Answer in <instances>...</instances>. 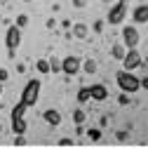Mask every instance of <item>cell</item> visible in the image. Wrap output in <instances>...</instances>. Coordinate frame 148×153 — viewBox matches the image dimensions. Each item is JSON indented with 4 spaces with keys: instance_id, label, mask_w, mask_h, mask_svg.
<instances>
[{
    "instance_id": "1",
    "label": "cell",
    "mask_w": 148,
    "mask_h": 153,
    "mask_svg": "<svg viewBox=\"0 0 148 153\" xmlns=\"http://www.w3.org/2000/svg\"><path fill=\"white\" fill-rule=\"evenodd\" d=\"M115 82H118V87H120L122 92H127V94L141 90V80L136 76H132V71H120V73L115 76Z\"/></svg>"
},
{
    "instance_id": "2",
    "label": "cell",
    "mask_w": 148,
    "mask_h": 153,
    "mask_svg": "<svg viewBox=\"0 0 148 153\" xmlns=\"http://www.w3.org/2000/svg\"><path fill=\"white\" fill-rule=\"evenodd\" d=\"M40 90H42V85H40V80L33 78V80H28L26 85H24V92H21V101L31 108V106H36L38 104V97H40Z\"/></svg>"
},
{
    "instance_id": "3",
    "label": "cell",
    "mask_w": 148,
    "mask_h": 153,
    "mask_svg": "<svg viewBox=\"0 0 148 153\" xmlns=\"http://www.w3.org/2000/svg\"><path fill=\"white\" fill-rule=\"evenodd\" d=\"M127 17V2H115L111 10H108V17H106V21L111 24V26H118V24H122V19Z\"/></svg>"
},
{
    "instance_id": "4",
    "label": "cell",
    "mask_w": 148,
    "mask_h": 153,
    "mask_svg": "<svg viewBox=\"0 0 148 153\" xmlns=\"http://www.w3.org/2000/svg\"><path fill=\"white\" fill-rule=\"evenodd\" d=\"M139 40H141V36H139V31H136V24H130V26L122 28V45H125L127 50L136 47Z\"/></svg>"
},
{
    "instance_id": "5",
    "label": "cell",
    "mask_w": 148,
    "mask_h": 153,
    "mask_svg": "<svg viewBox=\"0 0 148 153\" xmlns=\"http://www.w3.org/2000/svg\"><path fill=\"white\" fill-rule=\"evenodd\" d=\"M80 68H82V61H80V57H64L61 59V71L66 73V76H78L80 73Z\"/></svg>"
},
{
    "instance_id": "6",
    "label": "cell",
    "mask_w": 148,
    "mask_h": 153,
    "mask_svg": "<svg viewBox=\"0 0 148 153\" xmlns=\"http://www.w3.org/2000/svg\"><path fill=\"white\" fill-rule=\"evenodd\" d=\"M19 45H21V28L14 24V26H10L7 33H5V47H7V50H17Z\"/></svg>"
},
{
    "instance_id": "7",
    "label": "cell",
    "mask_w": 148,
    "mask_h": 153,
    "mask_svg": "<svg viewBox=\"0 0 148 153\" xmlns=\"http://www.w3.org/2000/svg\"><path fill=\"white\" fill-rule=\"evenodd\" d=\"M122 66H125V71H134V68L141 66V54H139L136 47L127 50V54H125V59H122Z\"/></svg>"
},
{
    "instance_id": "8",
    "label": "cell",
    "mask_w": 148,
    "mask_h": 153,
    "mask_svg": "<svg viewBox=\"0 0 148 153\" xmlns=\"http://www.w3.org/2000/svg\"><path fill=\"white\" fill-rule=\"evenodd\" d=\"M90 94H92L94 101H106V99H108V87L101 85V82H96V85L90 87Z\"/></svg>"
},
{
    "instance_id": "9",
    "label": "cell",
    "mask_w": 148,
    "mask_h": 153,
    "mask_svg": "<svg viewBox=\"0 0 148 153\" xmlns=\"http://www.w3.org/2000/svg\"><path fill=\"white\" fill-rule=\"evenodd\" d=\"M132 21L134 24H148V5H136L132 12Z\"/></svg>"
},
{
    "instance_id": "10",
    "label": "cell",
    "mask_w": 148,
    "mask_h": 153,
    "mask_svg": "<svg viewBox=\"0 0 148 153\" xmlns=\"http://www.w3.org/2000/svg\"><path fill=\"white\" fill-rule=\"evenodd\" d=\"M42 120H45L47 125L56 127V125H61V113H59L56 108H47V111H42Z\"/></svg>"
},
{
    "instance_id": "11",
    "label": "cell",
    "mask_w": 148,
    "mask_h": 153,
    "mask_svg": "<svg viewBox=\"0 0 148 153\" xmlns=\"http://www.w3.org/2000/svg\"><path fill=\"white\" fill-rule=\"evenodd\" d=\"M36 68L40 76H50L52 73V66H50V59H38L36 61Z\"/></svg>"
},
{
    "instance_id": "12",
    "label": "cell",
    "mask_w": 148,
    "mask_h": 153,
    "mask_svg": "<svg viewBox=\"0 0 148 153\" xmlns=\"http://www.w3.org/2000/svg\"><path fill=\"white\" fill-rule=\"evenodd\" d=\"M87 33H90V28H87L85 24H73V38L85 40V38H87Z\"/></svg>"
},
{
    "instance_id": "13",
    "label": "cell",
    "mask_w": 148,
    "mask_h": 153,
    "mask_svg": "<svg viewBox=\"0 0 148 153\" xmlns=\"http://www.w3.org/2000/svg\"><path fill=\"white\" fill-rule=\"evenodd\" d=\"M26 130H28V125H26V120H24V118L12 120V132H14V134H24Z\"/></svg>"
},
{
    "instance_id": "14",
    "label": "cell",
    "mask_w": 148,
    "mask_h": 153,
    "mask_svg": "<svg viewBox=\"0 0 148 153\" xmlns=\"http://www.w3.org/2000/svg\"><path fill=\"white\" fill-rule=\"evenodd\" d=\"M111 54H113V59H125V54H127V50H125V45H120V42H115L111 47Z\"/></svg>"
},
{
    "instance_id": "15",
    "label": "cell",
    "mask_w": 148,
    "mask_h": 153,
    "mask_svg": "<svg viewBox=\"0 0 148 153\" xmlns=\"http://www.w3.org/2000/svg\"><path fill=\"white\" fill-rule=\"evenodd\" d=\"M26 111H28V106H26V104L19 99V104L14 106V108H12V120H17V118H24V113H26Z\"/></svg>"
},
{
    "instance_id": "16",
    "label": "cell",
    "mask_w": 148,
    "mask_h": 153,
    "mask_svg": "<svg viewBox=\"0 0 148 153\" xmlns=\"http://www.w3.org/2000/svg\"><path fill=\"white\" fill-rule=\"evenodd\" d=\"M90 99H92L90 87H80V90H78V101H80V104H85V101H90Z\"/></svg>"
},
{
    "instance_id": "17",
    "label": "cell",
    "mask_w": 148,
    "mask_h": 153,
    "mask_svg": "<svg viewBox=\"0 0 148 153\" xmlns=\"http://www.w3.org/2000/svg\"><path fill=\"white\" fill-rule=\"evenodd\" d=\"M85 120H87V113H85L82 108H78V111H73V123H75V125H82Z\"/></svg>"
},
{
    "instance_id": "18",
    "label": "cell",
    "mask_w": 148,
    "mask_h": 153,
    "mask_svg": "<svg viewBox=\"0 0 148 153\" xmlns=\"http://www.w3.org/2000/svg\"><path fill=\"white\" fill-rule=\"evenodd\" d=\"M82 68H85V73L94 76V73H96V61H94V59H87V61L82 64Z\"/></svg>"
},
{
    "instance_id": "19",
    "label": "cell",
    "mask_w": 148,
    "mask_h": 153,
    "mask_svg": "<svg viewBox=\"0 0 148 153\" xmlns=\"http://www.w3.org/2000/svg\"><path fill=\"white\" fill-rule=\"evenodd\" d=\"M87 137H90L92 141H99V139H101V130H99V127H90V130H87Z\"/></svg>"
},
{
    "instance_id": "20",
    "label": "cell",
    "mask_w": 148,
    "mask_h": 153,
    "mask_svg": "<svg viewBox=\"0 0 148 153\" xmlns=\"http://www.w3.org/2000/svg\"><path fill=\"white\" fill-rule=\"evenodd\" d=\"M17 26L19 28H26V26H28V17H26V14H19L17 17Z\"/></svg>"
},
{
    "instance_id": "21",
    "label": "cell",
    "mask_w": 148,
    "mask_h": 153,
    "mask_svg": "<svg viewBox=\"0 0 148 153\" xmlns=\"http://www.w3.org/2000/svg\"><path fill=\"white\" fill-rule=\"evenodd\" d=\"M50 66H52V71H61V61H56V59H50Z\"/></svg>"
},
{
    "instance_id": "22",
    "label": "cell",
    "mask_w": 148,
    "mask_h": 153,
    "mask_svg": "<svg viewBox=\"0 0 148 153\" xmlns=\"http://www.w3.org/2000/svg\"><path fill=\"white\" fill-rule=\"evenodd\" d=\"M7 78H10V71L7 68H0V82H5Z\"/></svg>"
},
{
    "instance_id": "23",
    "label": "cell",
    "mask_w": 148,
    "mask_h": 153,
    "mask_svg": "<svg viewBox=\"0 0 148 153\" xmlns=\"http://www.w3.org/2000/svg\"><path fill=\"white\" fill-rule=\"evenodd\" d=\"M94 31H96V33H101V31H104V21H101V19L94 21Z\"/></svg>"
},
{
    "instance_id": "24",
    "label": "cell",
    "mask_w": 148,
    "mask_h": 153,
    "mask_svg": "<svg viewBox=\"0 0 148 153\" xmlns=\"http://www.w3.org/2000/svg\"><path fill=\"white\" fill-rule=\"evenodd\" d=\"M14 144H17V146H24V144H26V139H24V134H17V139H14Z\"/></svg>"
},
{
    "instance_id": "25",
    "label": "cell",
    "mask_w": 148,
    "mask_h": 153,
    "mask_svg": "<svg viewBox=\"0 0 148 153\" xmlns=\"http://www.w3.org/2000/svg\"><path fill=\"white\" fill-rule=\"evenodd\" d=\"M71 144H73V141H71V139H68V137H64V139H61V141H59V146H71Z\"/></svg>"
},
{
    "instance_id": "26",
    "label": "cell",
    "mask_w": 148,
    "mask_h": 153,
    "mask_svg": "<svg viewBox=\"0 0 148 153\" xmlns=\"http://www.w3.org/2000/svg\"><path fill=\"white\" fill-rule=\"evenodd\" d=\"M87 5V0H73V7H85Z\"/></svg>"
},
{
    "instance_id": "27",
    "label": "cell",
    "mask_w": 148,
    "mask_h": 153,
    "mask_svg": "<svg viewBox=\"0 0 148 153\" xmlns=\"http://www.w3.org/2000/svg\"><path fill=\"white\" fill-rule=\"evenodd\" d=\"M120 104H122V106H127V104H130V99H127V94H120Z\"/></svg>"
},
{
    "instance_id": "28",
    "label": "cell",
    "mask_w": 148,
    "mask_h": 153,
    "mask_svg": "<svg viewBox=\"0 0 148 153\" xmlns=\"http://www.w3.org/2000/svg\"><path fill=\"white\" fill-rule=\"evenodd\" d=\"M141 90H148V76L141 78Z\"/></svg>"
},
{
    "instance_id": "29",
    "label": "cell",
    "mask_w": 148,
    "mask_h": 153,
    "mask_svg": "<svg viewBox=\"0 0 148 153\" xmlns=\"http://www.w3.org/2000/svg\"><path fill=\"white\" fill-rule=\"evenodd\" d=\"M0 94H2V82H0Z\"/></svg>"
},
{
    "instance_id": "30",
    "label": "cell",
    "mask_w": 148,
    "mask_h": 153,
    "mask_svg": "<svg viewBox=\"0 0 148 153\" xmlns=\"http://www.w3.org/2000/svg\"><path fill=\"white\" fill-rule=\"evenodd\" d=\"M101 2H113V0H101Z\"/></svg>"
},
{
    "instance_id": "31",
    "label": "cell",
    "mask_w": 148,
    "mask_h": 153,
    "mask_svg": "<svg viewBox=\"0 0 148 153\" xmlns=\"http://www.w3.org/2000/svg\"><path fill=\"white\" fill-rule=\"evenodd\" d=\"M120 2H130V0H120Z\"/></svg>"
},
{
    "instance_id": "32",
    "label": "cell",
    "mask_w": 148,
    "mask_h": 153,
    "mask_svg": "<svg viewBox=\"0 0 148 153\" xmlns=\"http://www.w3.org/2000/svg\"><path fill=\"white\" fill-rule=\"evenodd\" d=\"M0 132H2V125H0Z\"/></svg>"
},
{
    "instance_id": "33",
    "label": "cell",
    "mask_w": 148,
    "mask_h": 153,
    "mask_svg": "<svg viewBox=\"0 0 148 153\" xmlns=\"http://www.w3.org/2000/svg\"><path fill=\"white\" fill-rule=\"evenodd\" d=\"M24 2H31V0H24Z\"/></svg>"
},
{
    "instance_id": "34",
    "label": "cell",
    "mask_w": 148,
    "mask_h": 153,
    "mask_svg": "<svg viewBox=\"0 0 148 153\" xmlns=\"http://www.w3.org/2000/svg\"><path fill=\"white\" fill-rule=\"evenodd\" d=\"M0 108H2V104H0Z\"/></svg>"
},
{
    "instance_id": "35",
    "label": "cell",
    "mask_w": 148,
    "mask_h": 153,
    "mask_svg": "<svg viewBox=\"0 0 148 153\" xmlns=\"http://www.w3.org/2000/svg\"><path fill=\"white\" fill-rule=\"evenodd\" d=\"M0 2H2V0H0Z\"/></svg>"
}]
</instances>
